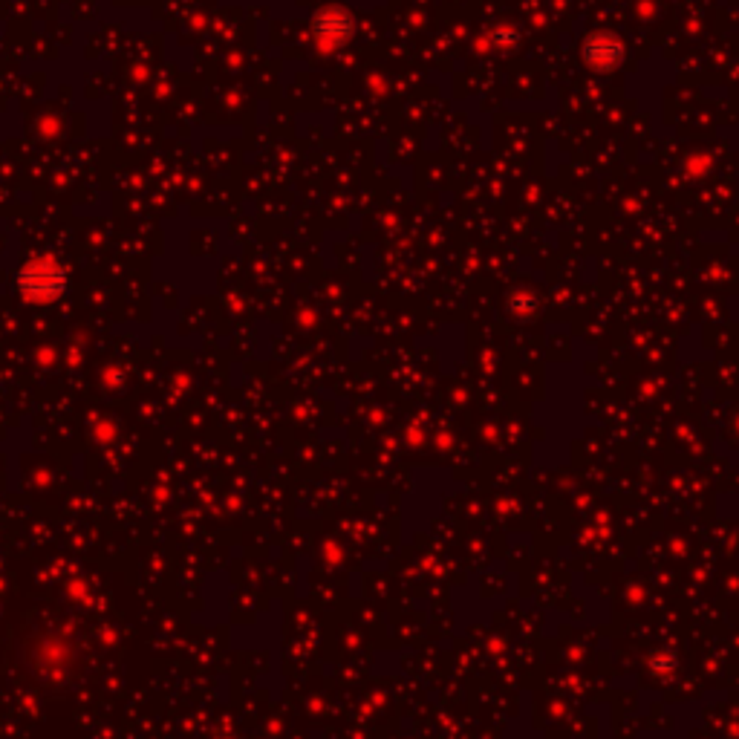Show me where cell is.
Instances as JSON below:
<instances>
[{
	"label": "cell",
	"instance_id": "6da1fadb",
	"mask_svg": "<svg viewBox=\"0 0 739 739\" xmlns=\"http://www.w3.org/2000/svg\"><path fill=\"white\" fill-rule=\"evenodd\" d=\"M21 289H24L26 295L38 298V301H50V298H55L64 289V275H61L58 266H52L47 260L29 263L24 269V275H21Z\"/></svg>",
	"mask_w": 739,
	"mask_h": 739
}]
</instances>
